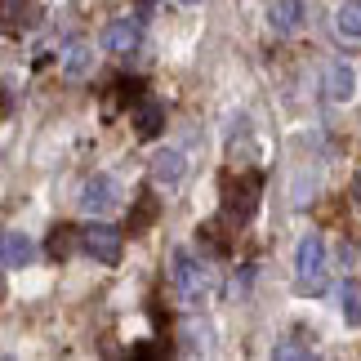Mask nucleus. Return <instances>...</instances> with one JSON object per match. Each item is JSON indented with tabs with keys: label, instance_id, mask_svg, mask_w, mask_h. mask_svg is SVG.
<instances>
[{
	"label": "nucleus",
	"instance_id": "nucleus-1",
	"mask_svg": "<svg viewBox=\"0 0 361 361\" xmlns=\"http://www.w3.org/2000/svg\"><path fill=\"white\" fill-rule=\"evenodd\" d=\"M330 286V263H326V241L308 232L295 250V290L299 295H326Z\"/></svg>",
	"mask_w": 361,
	"mask_h": 361
},
{
	"label": "nucleus",
	"instance_id": "nucleus-2",
	"mask_svg": "<svg viewBox=\"0 0 361 361\" xmlns=\"http://www.w3.org/2000/svg\"><path fill=\"white\" fill-rule=\"evenodd\" d=\"M121 245H125V232L112 228V224H90L85 232H80V250H85L90 259L107 263V268L121 263Z\"/></svg>",
	"mask_w": 361,
	"mask_h": 361
},
{
	"label": "nucleus",
	"instance_id": "nucleus-3",
	"mask_svg": "<svg viewBox=\"0 0 361 361\" xmlns=\"http://www.w3.org/2000/svg\"><path fill=\"white\" fill-rule=\"evenodd\" d=\"M259 188H263L259 174H237V183L224 188V210H228V219L245 224V219L259 210Z\"/></svg>",
	"mask_w": 361,
	"mask_h": 361
},
{
	"label": "nucleus",
	"instance_id": "nucleus-4",
	"mask_svg": "<svg viewBox=\"0 0 361 361\" xmlns=\"http://www.w3.org/2000/svg\"><path fill=\"white\" fill-rule=\"evenodd\" d=\"M174 281H178V290H183L188 308H201V303H205V268H201V263H192L188 250H178V255H174Z\"/></svg>",
	"mask_w": 361,
	"mask_h": 361
},
{
	"label": "nucleus",
	"instance_id": "nucleus-5",
	"mask_svg": "<svg viewBox=\"0 0 361 361\" xmlns=\"http://www.w3.org/2000/svg\"><path fill=\"white\" fill-rule=\"evenodd\" d=\"M143 45V18H112L103 27V49L107 54H134Z\"/></svg>",
	"mask_w": 361,
	"mask_h": 361
},
{
	"label": "nucleus",
	"instance_id": "nucleus-6",
	"mask_svg": "<svg viewBox=\"0 0 361 361\" xmlns=\"http://www.w3.org/2000/svg\"><path fill=\"white\" fill-rule=\"evenodd\" d=\"M116 201H121V188H116V178H107V174L90 178L85 192H80V210L85 214H112Z\"/></svg>",
	"mask_w": 361,
	"mask_h": 361
},
{
	"label": "nucleus",
	"instance_id": "nucleus-7",
	"mask_svg": "<svg viewBox=\"0 0 361 361\" xmlns=\"http://www.w3.org/2000/svg\"><path fill=\"white\" fill-rule=\"evenodd\" d=\"M322 94H326V103H348L357 94V72L348 63H330L322 76Z\"/></svg>",
	"mask_w": 361,
	"mask_h": 361
},
{
	"label": "nucleus",
	"instance_id": "nucleus-8",
	"mask_svg": "<svg viewBox=\"0 0 361 361\" xmlns=\"http://www.w3.org/2000/svg\"><path fill=\"white\" fill-rule=\"evenodd\" d=\"M36 23H40L36 0H0V27L5 32H32Z\"/></svg>",
	"mask_w": 361,
	"mask_h": 361
},
{
	"label": "nucleus",
	"instance_id": "nucleus-9",
	"mask_svg": "<svg viewBox=\"0 0 361 361\" xmlns=\"http://www.w3.org/2000/svg\"><path fill=\"white\" fill-rule=\"evenodd\" d=\"M303 18H308V9H303V0H272V9H268V27L276 36H295Z\"/></svg>",
	"mask_w": 361,
	"mask_h": 361
},
{
	"label": "nucleus",
	"instance_id": "nucleus-10",
	"mask_svg": "<svg viewBox=\"0 0 361 361\" xmlns=\"http://www.w3.org/2000/svg\"><path fill=\"white\" fill-rule=\"evenodd\" d=\"M32 259H36V245L23 232H5L0 237V268H27Z\"/></svg>",
	"mask_w": 361,
	"mask_h": 361
},
{
	"label": "nucleus",
	"instance_id": "nucleus-11",
	"mask_svg": "<svg viewBox=\"0 0 361 361\" xmlns=\"http://www.w3.org/2000/svg\"><path fill=\"white\" fill-rule=\"evenodd\" d=\"M183 152H174V147H165V152H157V157H152V178H157V183H165V188H174L178 178H183Z\"/></svg>",
	"mask_w": 361,
	"mask_h": 361
},
{
	"label": "nucleus",
	"instance_id": "nucleus-12",
	"mask_svg": "<svg viewBox=\"0 0 361 361\" xmlns=\"http://www.w3.org/2000/svg\"><path fill=\"white\" fill-rule=\"evenodd\" d=\"M335 36L339 40H361V0H343L335 9Z\"/></svg>",
	"mask_w": 361,
	"mask_h": 361
},
{
	"label": "nucleus",
	"instance_id": "nucleus-13",
	"mask_svg": "<svg viewBox=\"0 0 361 361\" xmlns=\"http://www.w3.org/2000/svg\"><path fill=\"white\" fill-rule=\"evenodd\" d=\"M161 125H165V107L147 99L143 107H138V134H143V138H157V134H161Z\"/></svg>",
	"mask_w": 361,
	"mask_h": 361
},
{
	"label": "nucleus",
	"instance_id": "nucleus-14",
	"mask_svg": "<svg viewBox=\"0 0 361 361\" xmlns=\"http://www.w3.org/2000/svg\"><path fill=\"white\" fill-rule=\"evenodd\" d=\"M339 308H343V322H348V326H361V286L357 281H343Z\"/></svg>",
	"mask_w": 361,
	"mask_h": 361
},
{
	"label": "nucleus",
	"instance_id": "nucleus-15",
	"mask_svg": "<svg viewBox=\"0 0 361 361\" xmlns=\"http://www.w3.org/2000/svg\"><path fill=\"white\" fill-rule=\"evenodd\" d=\"M76 241H80V232H76V228H54L45 250H49V259H67V255L76 250Z\"/></svg>",
	"mask_w": 361,
	"mask_h": 361
},
{
	"label": "nucleus",
	"instance_id": "nucleus-16",
	"mask_svg": "<svg viewBox=\"0 0 361 361\" xmlns=\"http://www.w3.org/2000/svg\"><path fill=\"white\" fill-rule=\"evenodd\" d=\"M90 67H94L90 45H72V49H67V63H63V72H67V76H85Z\"/></svg>",
	"mask_w": 361,
	"mask_h": 361
},
{
	"label": "nucleus",
	"instance_id": "nucleus-17",
	"mask_svg": "<svg viewBox=\"0 0 361 361\" xmlns=\"http://www.w3.org/2000/svg\"><path fill=\"white\" fill-rule=\"evenodd\" d=\"M152 219H157V197H143V201H138V210H134V219H130V232H143Z\"/></svg>",
	"mask_w": 361,
	"mask_h": 361
},
{
	"label": "nucleus",
	"instance_id": "nucleus-18",
	"mask_svg": "<svg viewBox=\"0 0 361 361\" xmlns=\"http://www.w3.org/2000/svg\"><path fill=\"white\" fill-rule=\"evenodd\" d=\"M272 357H276V361H299V357L308 361V357H312V348H308V343H295V339H286V343H276V348H272Z\"/></svg>",
	"mask_w": 361,
	"mask_h": 361
},
{
	"label": "nucleus",
	"instance_id": "nucleus-19",
	"mask_svg": "<svg viewBox=\"0 0 361 361\" xmlns=\"http://www.w3.org/2000/svg\"><path fill=\"white\" fill-rule=\"evenodd\" d=\"M353 197H357V201H361V174H357V178H353Z\"/></svg>",
	"mask_w": 361,
	"mask_h": 361
},
{
	"label": "nucleus",
	"instance_id": "nucleus-20",
	"mask_svg": "<svg viewBox=\"0 0 361 361\" xmlns=\"http://www.w3.org/2000/svg\"><path fill=\"white\" fill-rule=\"evenodd\" d=\"M0 112H9V99H5V94H0Z\"/></svg>",
	"mask_w": 361,
	"mask_h": 361
},
{
	"label": "nucleus",
	"instance_id": "nucleus-21",
	"mask_svg": "<svg viewBox=\"0 0 361 361\" xmlns=\"http://www.w3.org/2000/svg\"><path fill=\"white\" fill-rule=\"evenodd\" d=\"M178 5H201V0H178Z\"/></svg>",
	"mask_w": 361,
	"mask_h": 361
}]
</instances>
